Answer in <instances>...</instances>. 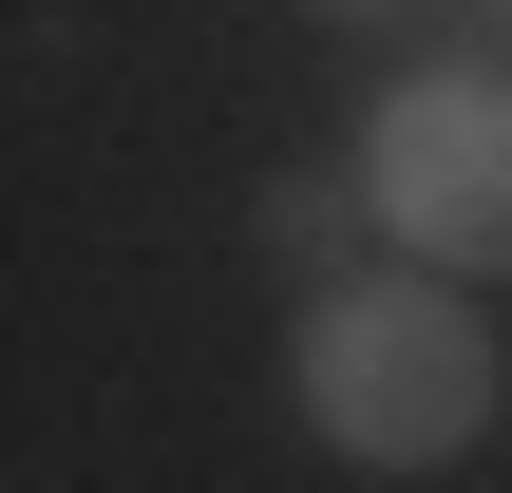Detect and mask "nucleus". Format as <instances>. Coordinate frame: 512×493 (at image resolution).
Returning <instances> with one entry per match:
<instances>
[{"mask_svg":"<svg viewBox=\"0 0 512 493\" xmlns=\"http://www.w3.org/2000/svg\"><path fill=\"white\" fill-rule=\"evenodd\" d=\"M304 19H399V0H304Z\"/></svg>","mask_w":512,"mask_h":493,"instance_id":"nucleus-4","label":"nucleus"},{"mask_svg":"<svg viewBox=\"0 0 512 493\" xmlns=\"http://www.w3.org/2000/svg\"><path fill=\"white\" fill-rule=\"evenodd\" d=\"M475 38H512V0H475Z\"/></svg>","mask_w":512,"mask_h":493,"instance_id":"nucleus-5","label":"nucleus"},{"mask_svg":"<svg viewBox=\"0 0 512 493\" xmlns=\"http://www.w3.org/2000/svg\"><path fill=\"white\" fill-rule=\"evenodd\" d=\"M361 209H380V247H418L456 285L512 266V76L494 57H437L361 114Z\"/></svg>","mask_w":512,"mask_h":493,"instance_id":"nucleus-2","label":"nucleus"},{"mask_svg":"<svg viewBox=\"0 0 512 493\" xmlns=\"http://www.w3.org/2000/svg\"><path fill=\"white\" fill-rule=\"evenodd\" d=\"M247 228H266V266H285V285H342L380 209H361V171H266V209H247Z\"/></svg>","mask_w":512,"mask_h":493,"instance_id":"nucleus-3","label":"nucleus"},{"mask_svg":"<svg viewBox=\"0 0 512 493\" xmlns=\"http://www.w3.org/2000/svg\"><path fill=\"white\" fill-rule=\"evenodd\" d=\"M285 380H304L323 456H361V475H437V456H475V437H494V323H475V285H456V266H418V247H399V266L304 285Z\"/></svg>","mask_w":512,"mask_h":493,"instance_id":"nucleus-1","label":"nucleus"}]
</instances>
